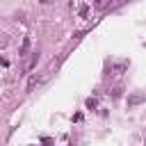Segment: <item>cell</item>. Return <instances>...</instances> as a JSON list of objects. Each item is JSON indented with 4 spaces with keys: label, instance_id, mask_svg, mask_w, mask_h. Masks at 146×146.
Listing matches in <instances>:
<instances>
[{
    "label": "cell",
    "instance_id": "obj_1",
    "mask_svg": "<svg viewBox=\"0 0 146 146\" xmlns=\"http://www.w3.org/2000/svg\"><path fill=\"white\" fill-rule=\"evenodd\" d=\"M144 100H146L144 94H132V96H128V105H139V103H144Z\"/></svg>",
    "mask_w": 146,
    "mask_h": 146
},
{
    "label": "cell",
    "instance_id": "obj_2",
    "mask_svg": "<svg viewBox=\"0 0 146 146\" xmlns=\"http://www.w3.org/2000/svg\"><path fill=\"white\" fill-rule=\"evenodd\" d=\"M39 82H41V78H39V75H32V78L27 80V91H32V89H34Z\"/></svg>",
    "mask_w": 146,
    "mask_h": 146
},
{
    "label": "cell",
    "instance_id": "obj_3",
    "mask_svg": "<svg viewBox=\"0 0 146 146\" xmlns=\"http://www.w3.org/2000/svg\"><path fill=\"white\" fill-rule=\"evenodd\" d=\"M27 50H30V36H25V39H23V46H21V57H23Z\"/></svg>",
    "mask_w": 146,
    "mask_h": 146
},
{
    "label": "cell",
    "instance_id": "obj_4",
    "mask_svg": "<svg viewBox=\"0 0 146 146\" xmlns=\"http://www.w3.org/2000/svg\"><path fill=\"white\" fill-rule=\"evenodd\" d=\"M36 59H39V55H36V52H34V57H32V59H30V62H27V64H25V71H32V68H34V66H36Z\"/></svg>",
    "mask_w": 146,
    "mask_h": 146
},
{
    "label": "cell",
    "instance_id": "obj_5",
    "mask_svg": "<svg viewBox=\"0 0 146 146\" xmlns=\"http://www.w3.org/2000/svg\"><path fill=\"white\" fill-rule=\"evenodd\" d=\"M7 43H9V36H7L5 32H0V48H5Z\"/></svg>",
    "mask_w": 146,
    "mask_h": 146
},
{
    "label": "cell",
    "instance_id": "obj_6",
    "mask_svg": "<svg viewBox=\"0 0 146 146\" xmlns=\"http://www.w3.org/2000/svg\"><path fill=\"white\" fill-rule=\"evenodd\" d=\"M107 2H110V0H94V5H96L98 9H103V7H107Z\"/></svg>",
    "mask_w": 146,
    "mask_h": 146
},
{
    "label": "cell",
    "instance_id": "obj_7",
    "mask_svg": "<svg viewBox=\"0 0 146 146\" xmlns=\"http://www.w3.org/2000/svg\"><path fill=\"white\" fill-rule=\"evenodd\" d=\"M39 2H41V5H50L52 0H39Z\"/></svg>",
    "mask_w": 146,
    "mask_h": 146
}]
</instances>
